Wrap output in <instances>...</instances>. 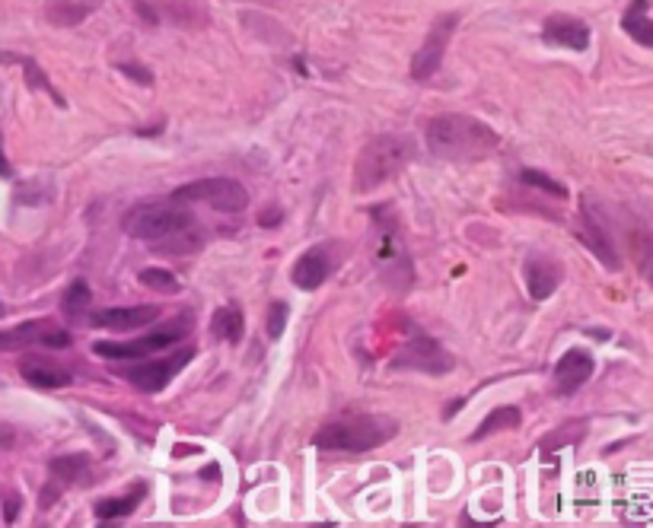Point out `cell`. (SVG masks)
<instances>
[{"label":"cell","instance_id":"f546056e","mask_svg":"<svg viewBox=\"0 0 653 528\" xmlns=\"http://www.w3.org/2000/svg\"><path fill=\"white\" fill-rule=\"evenodd\" d=\"M20 509H23V500H20V494H16V497H7V513H4V522H16V516H20Z\"/></svg>","mask_w":653,"mask_h":528},{"label":"cell","instance_id":"4fadbf2b","mask_svg":"<svg viewBox=\"0 0 653 528\" xmlns=\"http://www.w3.org/2000/svg\"><path fill=\"white\" fill-rule=\"evenodd\" d=\"M542 39L548 45H558V48H567V51H583L590 45V26L583 20H577V16L552 13L542 23Z\"/></svg>","mask_w":653,"mask_h":528},{"label":"cell","instance_id":"f1b7e54d","mask_svg":"<svg viewBox=\"0 0 653 528\" xmlns=\"http://www.w3.org/2000/svg\"><path fill=\"white\" fill-rule=\"evenodd\" d=\"M287 315H290V309H287V303H271V309H268V325H265V331H268V338L271 341H278L281 334H284V328H287Z\"/></svg>","mask_w":653,"mask_h":528},{"label":"cell","instance_id":"7a4b0ae2","mask_svg":"<svg viewBox=\"0 0 653 528\" xmlns=\"http://www.w3.org/2000/svg\"><path fill=\"white\" fill-rule=\"evenodd\" d=\"M415 160V140L405 134H380L360 150L354 163V188L360 195L383 188L395 175H402L405 166Z\"/></svg>","mask_w":653,"mask_h":528},{"label":"cell","instance_id":"1f68e13d","mask_svg":"<svg viewBox=\"0 0 653 528\" xmlns=\"http://www.w3.org/2000/svg\"><path fill=\"white\" fill-rule=\"evenodd\" d=\"M13 175V166H10V160L4 156V144H0V179H10Z\"/></svg>","mask_w":653,"mask_h":528},{"label":"cell","instance_id":"52a82bcc","mask_svg":"<svg viewBox=\"0 0 653 528\" xmlns=\"http://www.w3.org/2000/svg\"><path fill=\"white\" fill-rule=\"evenodd\" d=\"M195 360V347H179V350H169L166 357L160 360H150V363H141V366H134V369H125V379L134 385V389H141V392H163L169 382H173L182 369Z\"/></svg>","mask_w":653,"mask_h":528},{"label":"cell","instance_id":"2e32d148","mask_svg":"<svg viewBox=\"0 0 653 528\" xmlns=\"http://www.w3.org/2000/svg\"><path fill=\"white\" fill-rule=\"evenodd\" d=\"M523 277H526V290L532 299H548L558 287H561V264L545 258V255H532L523 264Z\"/></svg>","mask_w":653,"mask_h":528},{"label":"cell","instance_id":"836d02e7","mask_svg":"<svg viewBox=\"0 0 653 528\" xmlns=\"http://www.w3.org/2000/svg\"><path fill=\"white\" fill-rule=\"evenodd\" d=\"M4 315H7V306H4V303H0V319H4Z\"/></svg>","mask_w":653,"mask_h":528},{"label":"cell","instance_id":"9c48e42d","mask_svg":"<svg viewBox=\"0 0 653 528\" xmlns=\"http://www.w3.org/2000/svg\"><path fill=\"white\" fill-rule=\"evenodd\" d=\"M71 331L55 325L51 319H32L16 325L13 331L0 334V350H20V347H51V350H61V347H71Z\"/></svg>","mask_w":653,"mask_h":528},{"label":"cell","instance_id":"5bb4252c","mask_svg":"<svg viewBox=\"0 0 653 528\" xmlns=\"http://www.w3.org/2000/svg\"><path fill=\"white\" fill-rule=\"evenodd\" d=\"M20 376L36 385V389H64V385H71V369H64L61 363H55L51 357H42V354H29L20 360Z\"/></svg>","mask_w":653,"mask_h":528},{"label":"cell","instance_id":"83f0119b","mask_svg":"<svg viewBox=\"0 0 653 528\" xmlns=\"http://www.w3.org/2000/svg\"><path fill=\"white\" fill-rule=\"evenodd\" d=\"M520 179H523L526 185H532V188L545 191V195H555L558 201L567 198V188H564L561 182H555V179H548V175L539 172V169H523V172H520Z\"/></svg>","mask_w":653,"mask_h":528},{"label":"cell","instance_id":"4dcf8cb0","mask_svg":"<svg viewBox=\"0 0 653 528\" xmlns=\"http://www.w3.org/2000/svg\"><path fill=\"white\" fill-rule=\"evenodd\" d=\"M13 443H16V433H13V427L0 424V449H10Z\"/></svg>","mask_w":653,"mask_h":528},{"label":"cell","instance_id":"cb8c5ba5","mask_svg":"<svg viewBox=\"0 0 653 528\" xmlns=\"http://www.w3.org/2000/svg\"><path fill=\"white\" fill-rule=\"evenodd\" d=\"M211 334L217 341H227V344H236L239 338H243V312H239L236 306H223L214 312V319H211Z\"/></svg>","mask_w":653,"mask_h":528},{"label":"cell","instance_id":"484cf974","mask_svg":"<svg viewBox=\"0 0 653 528\" xmlns=\"http://www.w3.org/2000/svg\"><path fill=\"white\" fill-rule=\"evenodd\" d=\"M583 436H587V420H571V424L558 427L555 433H548L542 439V452H558L564 446H577Z\"/></svg>","mask_w":653,"mask_h":528},{"label":"cell","instance_id":"8fae6325","mask_svg":"<svg viewBox=\"0 0 653 528\" xmlns=\"http://www.w3.org/2000/svg\"><path fill=\"white\" fill-rule=\"evenodd\" d=\"M93 328H106V331H134V328H147L160 319V306H112V309H99L87 315Z\"/></svg>","mask_w":653,"mask_h":528},{"label":"cell","instance_id":"d4e9b609","mask_svg":"<svg viewBox=\"0 0 653 528\" xmlns=\"http://www.w3.org/2000/svg\"><path fill=\"white\" fill-rule=\"evenodd\" d=\"M90 306H93V293L87 287V280H74L71 290H67L64 299H61L64 315L71 322H80V319H87V315H90Z\"/></svg>","mask_w":653,"mask_h":528},{"label":"cell","instance_id":"603a6c76","mask_svg":"<svg viewBox=\"0 0 653 528\" xmlns=\"http://www.w3.org/2000/svg\"><path fill=\"white\" fill-rule=\"evenodd\" d=\"M520 420H523L520 408H513V404H507V408H497V411H491L485 420H481V427H478L469 439H472V443H478V439H488L491 433L517 430V427H520Z\"/></svg>","mask_w":653,"mask_h":528},{"label":"cell","instance_id":"5b68a950","mask_svg":"<svg viewBox=\"0 0 653 528\" xmlns=\"http://www.w3.org/2000/svg\"><path fill=\"white\" fill-rule=\"evenodd\" d=\"M192 319L188 315H182L179 322H173L169 328H153L147 331L144 338H134V341H96L93 344V354L102 357V360H137V357H147L153 354V350H169V347H176L182 338H188L192 334V325H188Z\"/></svg>","mask_w":653,"mask_h":528},{"label":"cell","instance_id":"d6a6232c","mask_svg":"<svg viewBox=\"0 0 653 528\" xmlns=\"http://www.w3.org/2000/svg\"><path fill=\"white\" fill-rule=\"evenodd\" d=\"M192 452H201V449H198V446H195V449H192V446H176L173 455H176V459H185V455H192Z\"/></svg>","mask_w":653,"mask_h":528},{"label":"cell","instance_id":"ffe728a7","mask_svg":"<svg viewBox=\"0 0 653 528\" xmlns=\"http://www.w3.org/2000/svg\"><path fill=\"white\" fill-rule=\"evenodd\" d=\"M625 32L631 35L634 42L650 48L653 45V20H650V0H631L628 10H625V20H622Z\"/></svg>","mask_w":653,"mask_h":528},{"label":"cell","instance_id":"9a60e30c","mask_svg":"<svg viewBox=\"0 0 653 528\" xmlns=\"http://www.w3.org/2000/svg\"><path fill=\"white\" fill-rule=\"evenodd\" d=\"M332 274V261H329V252L316 245V249L303 252L297 261H294V271H290V284L300 287V290H319L325 280Z\"/></svg>","mask_w":653,"mask_h":528},{"label":"cell","instance_id":"ac0fdd59","mask_svg":"<svg viewBox=\"0 0 653 528\" xmlns=\"http://www.w3.org/2000/svg\"><path fill=\"white\" fill-rule=\"evenodd\" d=\"M583 220H587V230H583V239H587V245L593 249V255L606 264V268H618V255H615V245L606 233V226H603V217H596V207L593 201H583Z\"/></svg>","mask_w":653,"mask_h":528},{"label":"cell","instance_id":"7402d4cb","mask_svg":"<svg viewBox=\"0 0 653 528\" xmlns=\"http://www.w3.org/2000/svg\"><path fill=\"white\" fill-rule=\"evenodd\" d=\"M90 468V455H58V459L48 462V471H51V481L58 487H71L77 478H83V471Z\"/></svg>","mask_w":653,"mask_h":528},{"label":"cell","instance_id":"3957f363","mask_svg":"<svg viewBox=\"0 0 653 528\" xmlns=\"http://www.w3.org/2000/svg\"><path fill=\"white\" fill-rule=\"evenodd\" d=\"M399 433V420H392L386 414H360L348 420H335V424H325L316 436L313 446L322 452H370L386 446L389 439Z\"/></svg>","mask_w":653,"mask_h":528},{"label":"cell","instance_id":"ba28073f","mask_svg":"<svg viewBox=\"0 0 653 528\" xmlns=\"http://www.w3.org/2000/svg\"><path fill=\"white\" fill-rule=\"evenodd\" d=\"M456 23H459V16L456 13H446V16H440V20L431 26V32L424 35L421 48L415 51V58H411V77L424 83V80H431L437 70L443 67L446 45H450V39H453Z\"/></svg>","mask_w":653,"mask_h":528},{"label":"cell","instance_id":"277c9868","mask_svg":"<svg viewBox=\"0 0 653 528\" xmlns=\"http://www.w3.org/2000/svg\"><path fill=\"white\" fill-rule=\"evenodd\" d=\"M192 223V214L182 207V201H153V204H137L134 210L125 214V233L137 242H160L166 236H173Z\"/></svg>","mask_w":653,"mask_h":528},{"label":"cell","instance_id":"6da1fadb","mask_svg":"<svg viewBox=\"0 0 653 528\" xmlns=\"http://www.w3.org/2000/svg\"><path fill=\"white\" fill-rule=\"evenodd\" d=\"M497 147H501V134L491 125H485L481 118L446 112L427 121V150L437 160L475 163V160H488L491 153H497Z\"/></svg>","mask_w":653,"mask_h":528},{"label":"cell","instance_id":"44dd1931","mask_svg":"<svg viewBox=\"0 0 653 528\" xmlns=\"http://www.w3.org/2000/svg\"><path fill=\"white\" fill-rule=\"evenodd\" d=\"M144 494H147V487H144V484H134L125 497H109V500H99V503H96V519L109 522V519H122V516H131L134 509H137V503L144 500Z\"/></svg>","mask_w":653,"mask_h":528},{"label":"cell","instance_id":"8992f818","mask_svg":"<svg viewBox=\"0 0 653 528\" xmlns=\"http://www.w3.org/2000/svg\"><path fill=\"white\" fill-rule=\"evenodd\" d=\"M176 201H195V204H208L220 214H239V210L249 207V191L246 185H239L236 179H198L176 188Z\"/></svg>","mask_w":653,"mask_h":528},{"label":"cell","instance_id":"7c38bea8","mask_svg":"<svg viewBox=\"0 0 653 528\" xmlns=\"http://www.w3.org/2000/svg\"><path fill=\"white\" fill-rule=\"evenodd\" d=\"M593 369H596V360H593L590 350H580V347L567 350V354L555 366V389H558V395H574L577 389H583V385L590 382Z\"/></svg>","mask_w":653,"mask_h":528},{"label":"cell","instance_id":"30bf717a","mask_svg":"<svg viewBox=\"0 0 653 528\" xmlns=\"http://www.w3.org/2000/svg\"><path fill=\"white\" fill-rule=\"evenodd\" d=\"M392 366L395 369H418V373H427V376H440V373H446V369H453V357L446 354L434 338L415 331L411 334V341L399 350V357L392 360Z\"/></svg>","mask_w":653,"mask_h":528},{"label":"cell","instance_id":"d6986e66","mask_svg":"<svg viewBox=\"0 0 653 528\" xmlns=\"http://www.w3.org/2000/svg\"><path fill=\"white\" fill-rule=\"evenodd\" d=\"M102 7V0H45V20L58 29L80 26Z\"/></svg>","mask_w":653,"mask_h":528},{"label":"cell","instance_id":"e0dca14e","mask_svg":"<svg viewBox=\"0 0 653 528\" xmlns=\"http://www.w3.org/2000/svg\"><path fill=\"white\" fill-rule=\"evenodd\" d=\"M373 258L376 264L383 268L386 277H395V271H405L411 277V264H408V255H405V242L399 236V230L389 223H380V236H376V249H373Z\"/></svg>","mask_w":653,"mask_h":528},{"label":"cell","instance_id":"4316f807","mask_svg":"<svg viewBox=\"0 0 653 528\" xmlns=\"http://www.w3.org/2000/svg\"><path fill=\"white\" fill-rule=\"evenodd\" d=\"M141 284L144 287H150V290H157V293H179V280L169 274V271H163V268H144L141 271Z\"/></svg>","mask_w":653,"mask_h":528}]
</instances>
